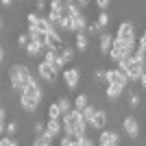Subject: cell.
Returning a JSON list of instances; mask_svg holds the SVG:
<instances>
[{
    "label": "cell",
    "instance_id": "6da1fadb",
    "mask_svg": "<svg viewBox=\"0 0 146 146\" xmlns=\"http://www.w3.org/2000/svg\"><path fill=\"white\" fill-rule=\"evenodd\" d=\"M63 135H68V137H72V140H79V137H83V135L87 133V127H90V122L83 118V113L76 109L68 111L66 116H63Z\"/></svg>",
    "mask_w": 146,
    "mask_h": 146
},
{
    "label": "cell",
    "instance_id": "7a4b0ae2",
    "mask_svg": "<svg viewBox=\"0 0 146 146\" xmlns=\"http://www.w3.org/2000/svg\"><path fill=\"white\" fill-rule=\"evenodd\" d=\"M7 76H9V85H11V90H15L18 94H22V90H24L29 83H33V72L29 70V66H24V63H13L11 68H9V72H7Z\"/></svg>",
    "mask_w": 146,
    "mask_h": 146
},
{
    "label": "cell",
    "instance_id": "3957f363",
    "mask_svg": "<svg viewBox=\"0 0 146 146\" xmlns=\"http://www.w3.org/2000/svg\"><path fill=\"white\" fill-rule=\"evenodd\" d=\"M118 68H120L122 72L129 76V81H137L140 83V79L144 76V72H146V63L144 61H140V59H135V57H129V59H124L122 63H118Z\"/></svg>",
    "mask_w": 146,
    "mask_h": 146
},
{
    "label": "cell",
    "instance_id": "277c9868",
    "mask_svg": "<svg viewBox=\"0 0 146 146\" xmlns=\"http://www.w3.org/2000/svg\"><path fill=\"white\" fill-rule=\"evenodd\" d=\"M116 39L127 46H135L137 44V31H135V24L133 22H122L116 31Z\"/></svg>",
    "mask_w": 146,
    "mask_h": 146
},
{
    "label": "cell",
    "instance_id": "5b68a950",
    "mask_svg": "<svg viewBox=\"0 0 146 146\" xmlns=\"http://www.w3.org/2000/svg\"><path fill=\"white\" fill-rule=\"evenodd\" d=\"M105 85H118V87H127L129 85V76L122 72L120 68H109L105 72Z\"/></svg>",
    "mask_w": 146,
    "mask_h": 146
},
{
    "label": "cell",
    "instance_id": "8992f818",
    "mask_svg": "<svg viewBox=\"0 0 146 146\" xmlns=\"http://www.w3.org/2000/svg\"><path fill=\"white\" fill-rule=\"evenodd\" d=\"M37 74H39V79L46 81V83H55V81L59 79V72H57L50 63H46L44 59L37 63Z\"/></svg>",
    "mask_w": 146,
    "mask_h": 146
},
{
    "label": "cell",
    "instance_id": "52a82bcc",
    "mask_svg": "<svg viewBox=\"0 0 146 146\" xmlns=\"http://www.w3.org/2000/svg\"><path fill=\"white\" fill-rule=\"evenodd\" d=\"M61 76H63V83H66L68 90H76L81 83V70L79 68H66L61 72Z\"/></svg>",
    "mask_w": 146,
    "mask_h": 146
},
{
    "label": "cell",
    "instance_id": "ba28073f",
    "mask_svg": "<svg viewBox=\"0 0 146 146\" xmlns=\"http://www.w3.org/2000/svg\"><path fill=\"white\" fill-rule=\"evenodd\" d=\"M98 146H120V133L113 129H105L98 133Z\"/></svg>",
    "mask_w": 146,
    "mask_h": 146
},
{
    "label": "cell",
    "instance_id": "9c48e42d",
    "mask_svg": "<svg viewBox=\"0 0 146 146\" xmlns=\"http://www.w3.org/2000/svg\"><path fill=\"white\" fill-rule=\"evenodd\" d=\"M122 131H124L131 140H135V137L140 135V122H137V118L135 116H124V120H122Z\"/></svg>",
    "mask_w": 146,
    "mask_h": 146
},
{
    "label": "cell",
    "instance_id": "30bf717a",
    "mask_svg": "<svg viewBox=\"0 0 146 146\" xmlns=\"http://www.w3.org/2000/svg\"><path fill=\"white\" fill-rule=\"evenodd\" d=\"M20 96H29V98H35V100H42L44 98V87L39 85L37 81H33V83H29V85L22 90Z\"/></svg>",
    "mask_w": 146,
    "mask_h": 146
},
{
    "label": "cell",
    "instance_id": "8fae6325",
    "mask_svg": "<svg viewBox=\"0 0 146 146\" xmlns=\"http://www.w3.org/2000/svg\"><path fill=\"white\" fill-rule=\"evenodd\" d=\"M61 131H63V122H61V120H48V122H46V133H44V135L52 142L55 137L61 135Z\"/></svg>",
    "mask_w": 146,
    "mask_h": 146
},
{
    "label": "cell",
    "instance_id": "7c38bea8",
    "mask_svg": "<svg viewBox=\"0 0 146 146\" xmlns=\"http://www.w3.org/2000/svg\"><path fill=\"white\" fill-rule=\"evenodd\" d=\"M107 120H109L107 111H105V109H98V111H96V116L92 118L90 127H92V129H96V131H105V129H107Z\"/></svg>",
    "mask_w": 146,
    "mask_h": 146
},
{
    "label": "cell",
    "instance_id": "4fadbf2b",
    "mask_svg": "<svg viewBox=\"0 0 146 146\" xmlns=\"http://www.w3.org/2000/svg\"><path fill=\"white\" fill-rule=\"evenodd\" d=\"M29 37H31V42L39 44V46H44V48L48 50V46H50V37L46 35V33H42L39 29H29Z\"/></svg>",
    "mask_w": 146,
    "mask_h": 146
},
{
    "label": "cell",
    "instance_id": "5bb4252c",
    "mask_svg": "<svg viewBox=\"0 0 146 146\" xmlns=\"http://www.w3.org/2000/svg\"><path fill=\"white\" fill-rule=\"evenodd\" d=\"M113 42H116V37L111 35V33H103V35H100V39H98V50H100L103 55H107V57H109Z\"/></svg>",
    "mask_w": 146,
    "mask_h": 146
},
{
    "label": "cell",
    "instance_id": "9a60e30c",
    "mask_svg": "<svg viewBox=\"0 0 146 146\" xmlns=\"http://www.w3.org/2000/svg\"><path fill=\"white\" fill-rule=\"evenodd\" d=\"M39 103H42V100H35V98H29V96H20V107H22L26 113H35Z\"/></svg>",
    "mask_w": 146,
    "mask_h": 146
},
{
    "label": "cell",
    "instance_id": "2e32d148",
    "mask_svg": "<svg viewBox=\"0 0 146 146\" xmlns=\"http://www.w3.org/2000/svg\"><path fill=\"white\" fill-rule=\"evenodd\" d=\"M87 48H90V37H87V33L74 35V50H76V52H85Z\"/></svg>",
    "mask_w": 146,
    "mask_h": 146
},
{
    "label": "cell",
    "instance_id": "e0dca14e",
    "mask_svg": "<svg viewBox=\"0 0 146 146\" xmlns=\"http://www.w3.org/2000/svg\"><path fill=\"white\" fill-rule=\"evenodd\" d=\"M24 50H26V55L33 57V59H39V57L46 55V48H44V46H39V44H35V42H31Z\"/></svg>",
    "mask_w": 146,
    "mask_h": 146
},
{
    "label": "cell",
    "instance_id": "ac0fdd59",
    "mask_svg": "<svg viewBox=\"0 0 146 146\" xmlns=\"http://www.w3.org/2000/svg\"><path fill=\"white\" fill-rule=\"evenodd\" d=\"M87 107H90V96H87L85 92L76 94V96H74V109L76 111H85Z\"/></svg>",
    "mask_w": 146,
    "mask_h": 146
},
{
    "label": "cell",
    "instance_id": "d6986e66",
    "mask_svg": "<svg viewBox=\"0 0 146 146\" xmlns=\"http://www.w3.org/2000/svg\"><path fill=\"white\" fill-rule=\"evenodd\" d=\"M48 11L59 13V15H68V2H63V0H52L48 5Z\"/></svg>",
    "mask_w": 146,
    "mask_h": 146
},
{
    "label": "cell",
    "instance_id": "ffe728a7",
    "mask_svg": "<svg viewBox=\"0 0 146 146\" xmlns=\"http://www.w3.org/2000/svg\"><path fill=\"white\" fill-rule=\"evenodd\" d=\"M127 90V87H118V85H107L105 87V96H107V100H118V98L122 96V92Z\"/></svg>",
    "mask_w": 146,
    "mask_h": 146
},
{
    "label": "cell",
    "instance_id": "44dd1931",
    "mask_svg": "<svg viewBox=\"0 0 146 146\" xmlns=\"http://www.w3.org/2000/svg\"><path fill=\"white\" fill-rule=\"evenodd\" d=\"M57 105H59V109L63 111V116H66L68 111L74 109V100H70L68 96H59V98H57Z\"/></svg>",
    "mask_w": 146,
    "mask_h": 146
},
{
    "label": "cell",
    "instance_id": "7402d4cb",
    "mask_svg": "<svg viewBox=\"0 0 146 146\" xmlns=\"http://www.w3.org/2000/svg\"><path fill=\"white\" fill-rule=\"evenodd\" d=\"M74 55H76V50H74L72 46H63V50H61L59 59H61V63L66 66V63H70V61L74 59Z\"/></svg>",
    "mask_w": 146,
    "mask_h": 146
},
{
    "label": "cell",
    "instance_id": "603a6c76",
    "mask_svg": "<svg viewBox=\"0 0 146 146\" xmlns=\"http://www.w3.org/2000/svg\"><path fill=\"white\" fill-rule=\"evenodd\" d=\"M61 118H63V111L59 109V105H57V103H52L48 107V120H61Z\"/></svg>",
    "mask_w": 146,
    "mask_h": 146
},
{
    "label": "cell",
    "instance_id": "cb8c5ba5",
    "mask_svg": "<svg viewBox=\"0 0 146 146\" xmlns=\"http://www.w3.org/2000/svg\"><path fill=\"white\" fill-rule=\"evenodd\" d=\"M96 22H98L100 29L109 26V22H111V20H109V13H107V11H98V20H96Z\"/></svg>",
    "mask_w": 146,
    "mask_h": 146
},
{
    "label": "cell",
    "instance_id": "d4e9b609",
    "mask_svg": "<svg viewBox=\"0 0 146 146\" xmlns=\"http://www.w3.org/2000/svg\"><path fill=\"white\" fill-rule=\"evenodd\" d=\"M87 37H92V35H98V33H100V35H103V29H100V26H98V22H92V24H87Z\"/></svg>",
    "mask_w": 146,
    "mask_h": 146
},
{
    "label": "cell",
    "instance_id": "484cf974",
    "mask_svg": "<svg viewBox=\"0 0 146 146\" xmlns=\"http://www.w3.org/2000/svg\"><path fill=\"white\" fill-rule=\"evenodd\" d=\"M96 111H98V107H96V105H90V107H87L85 111H81V113H83V118H85L87 122H92V118L96 116Z\"/></svg>",
    "mask_w": 146,
    "mask_h": 146
},
{
    "label": "cell",
    "instance_id": "4316f807",
    "mask_svg": "<svg viewBox=\"0 0 146 146\" xmlns=\"http://www.w3.org/2000/svg\"><path fill=\"white\" fill-rule=\"evenodd\" d=\"M31 146H52V142L46 137V135H37L35 140H33V144Z\"/></svg>",
    "mask_w": 146,
    "mask_h": 146
},
{
    "label": "cell",
    "instance_id": "83f0119b",
    "mask_svg": "<svg viewBox=\"0 0 146 146\" xmlns=\"http://www.w3.org/2000/svg\"><path fill=\"white\" fill-rule=\"evenodd\" d=\"M18 44L22 46V48H26V46L31 44V37H29V33H20V35H18Z\"/></svg>",
    "mask_w": 146,
    "mask_h": 146
},
{
    "label": "cell",
    "instance_id": "f1b7e54d",
    "mask_svg": "<svg viewBox=\"0 0 146 146\" xmlns=\"http://www.w3.org/2000/svg\"><path fill=\"white\" fill-rule=\"evenodd\" d=\"M33 129H35V135H44V133H46V122L37 120V122H35V127H33Z\"/></svg>",
    "mask_w": 146,
    "mask_h": 146
},
{
    "label": "cell",
    "instance_id": "f546056e",
    "mask_svg": "<svg viewBox=\"0 0 146 146\" xmlns=\"http://www.w3.org/2000/svg\"><path fill=\"white\" fill-rule=\"evenodd\" d=\"M5 133H9V137H13V135H15V133H18V122H9V124H7V131H5Z\"/></svg>",
    "mask_w": 146,
    "mask_h": 146
},
{
    "label": "cell",
    "instance_id": "4dcf8cb0",
    "mask_svg": "<svg viewBox=\"0 0 146 146\" xmlns=\"http://www.w3.org/2000/svg\"><path fill=\"white\" fill-rule=\"evenodd\" d=\"M140 94H135V92H131V94H129V105H131V107H137V105H140Z\"/></svg>",
    "mask_w": 146,
    "mask_h": 146
},
{
    "label": "cell",
    "instance_id": "1f68e13d",
    "mask_svg": "<svg viewBox=\"0 0 146 146\" xmlns=\"http://www.w3.org/2000/svg\"><path fill=\"white\" fill-rule=\"evenodd\" d=\"M133 57H135V59H140V61H144V63H146V50H144V48H140V46L135 48Z\"/></svg>",
    "mask_w": 146,
    "mask_h": 146
},
{
    "label": "cell",
    "instance_id": "d6a6232c",
    "mask_svg": "<svg viewBox=\"0 0 146 146\" xmlns=\"http://www.w3.org/2000/svg\"><path fill=\"white\" fill-rule=\"evenodd\" d=\"M0 146H20V144H18V142H15V140H11L9 135H5V137L0 140Z\"/></svg>",
    "mask_w": 146,
    "mask_h": 146
},
{
    "label": "cell",
    "instance_id": "836d02e7",
    "mask_svg": "<svg viewBox=\"0 0 146 146\" xmlns=\"http://www.w3.org/2000/svg\"><path fill=\"white\" fill-rule=\"evenodd\" d=\"M79 144L81 146H96V142L92 140V137H87V135H83V137H79Z\"/></svg>",
    "mask_w": 146,
    "mask_h": 146
},
{
    "label": "cell",
    "instance_id": "e575fe53",
    "mask_svg": "<svg viewBox=\"0 0 146 146\" xmlns=\"http://www.w3.org/2000/svg\"><path fill=\"white\" fill-rule=\"evenodd\" d=\"M109 5H111L109 0H98V2H96V7L100 9V11H107V9H109Z\"/></svg>",
    "mask_w": 146,
    "mask_h": 146
},
{
    "label": "cell",
    "instance_id": "d590c367",
    "mask_svg": "<svg viewBox=\"0 0 146 146\" xmlns=\"http://www.w3.org/2000/svg\"><path fill=\"white\" fill-rule=\"evenodd\" d=\"M137 46H140V48H144V50H146V33H144V35L140 37V39H137Z\"/></svg>",
    "mask_w": 146,
    "mask_h": 146
},
{
    "label": "cell",
    "instance_id": "8d00e7d4",
    "mask_svg": "<svg viewBox=\"0 0 146 146\" xmlns=\"http://www.w3.org/2000/svg\"><path fill=\"white\" fill-rule=\"evenodd\" d=\"M87 5H90L87 0H79V2H76V7H79V11H81V9H87Z\"/></svg>",
    "mask_w": 146,
    "mask_h": 146
},
{
    "label": "cell",
    "instance_id": "74e56055",
    "mask_svg": "<svg viewBox=\"0 0 146 146\" xmlns=\"http://www.w3.org/2000/svg\"><path fill=\"white\" fill-rule=\"evenodd\" d=\"M0 61H2V63H7V50H5V48H0Z\"/></svg>",
    "mask_w": 146,
    "mask_h": 146
},
{
    "label": "cell",
    "instance_id": "f35d334b",
    "mask_svg": "<svg viewBox=\"0 0 146 146\" xmlns=\"http://www.w3.org/2000/svg\"><path fill=\"white\" fill-rule=\"evenodd\" d=\"M140 87H142V90H146V72H144V76L140 79Z\"/></svg>",
    "mask_w": 146,
    "mask_h": 146
},
{
    "label": "cell",
    "instance_id": "ab89813d",
    "mask_svg": "<svg viewBox=\"0 0 146 146\" xmlns=\"http://www.w3.org/2000/svg\"><path fill=\"white\" fill-rule=\"evenodd\" d=\"M35 7H37V9H46V2H44V0H37Z\"/></svg>",
    "mask_w": 146,
    "mask_h": 146
}]
</instances>
